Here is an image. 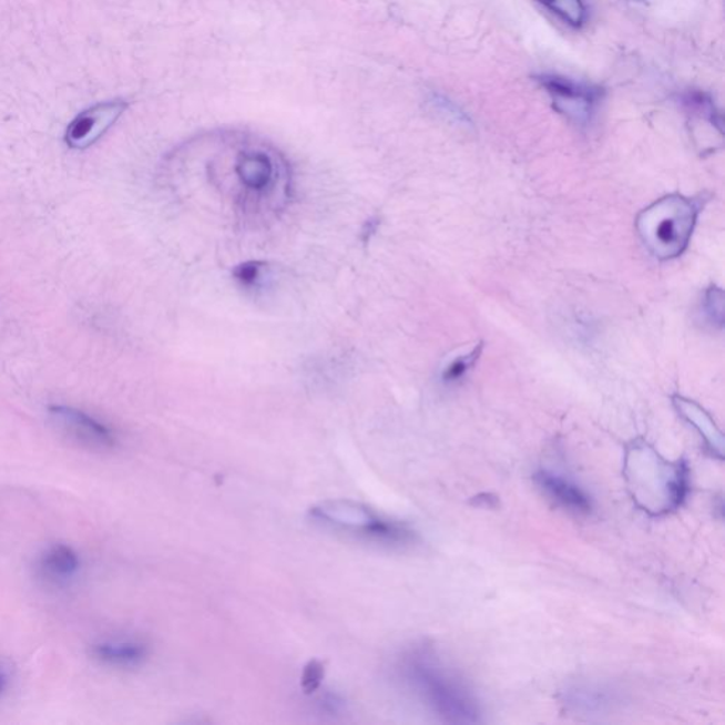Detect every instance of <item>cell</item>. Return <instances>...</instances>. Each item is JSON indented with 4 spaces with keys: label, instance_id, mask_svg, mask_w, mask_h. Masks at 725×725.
Here are the masks:
<instances>
[{
    "label": "cell",
    "instance_id": "obj_15",
    "mask_svg": "<svg viewBox=\"0 0 725 725\" xmlns=\"http://www.w3.org/2000/svg\"><path fill=\"white\" fill-rule=\"evenodd\" d=\"M481 351L482 345H478L477 347H473L472 350H469L468 354L457 356L456 359L449 361V365L442 372L443 381L453 382L462 379V377L472 369L474 362L478 361Z\"/></svg>",
    "mask_w": 725,
    "mask_h": 725
},
{
    "label": "cell",
    "instance_id": "obj_18",
    "mask_svg": "<svg viewBox=\"0 0 725 725\" xmlns=\"http://www.w3.org/2000/svg\"><path fill=\"white\" fill-rule=\"evenodd\" d=\"M707 310L712 315V319L717 321L718 325H723L724 316V303H723V290L713 288L707 293Z\"/></svg>",
    "mask_w": 725,
    "mask_h": 725
},
{
    "label": "cell",
    "instance_id": "obj_10",
    "mask_svg": "<svg viewBox=\"0 0 725 725\" xmlns=\"http://www.w3.org/2000/svg\"><path fill=\"white\" fill-rule=\"evenodd\" d=\"M535 482L548 492L551 498L563 504L564 508L576 513H590L592 503L589 494L569 479L560 477L554 472L540 471L535 473Z\"/></svg>",
    "mask_w": 725,
    "mask_h": 725
},
{
    "label": "cell",
    "instance_id": "obj_6",
    "mask_svg": "<svg viewBox=\"0 0 725 725\" xmlns=\"http://www.w3.org/2000/svg\"><path fill=\"white\" fill-rule=\"evenodd\" d=\"M49 417L55 430L81 447L110 449L115 446L114 431L90 413L68 406H51Z\"/></svg>",
    "mask_w": 725,
    "mask_h": 725
},
{
    "label": "cell",
    "instance_id": "obj_7",
    "mask_svg": "<svg viewBox=\"0 0 725 725\" xmlns=\"http://www.w3.org/2000/svg\"><path fill=\"white\" fill-rule=\"evenodd\" d=\"M539 81L548 90L560 114L581 125L591 120L601 96L599 89L560 75H541Z\"/></svg>",
    "mask_w": 725,
    "mask_h": 725
},
{
    "label": "cell",
    "instance_id": "obj_9",
    "mask_svg": "<svg viewBox=\"0 0 725 725\" xmlns=\"http://www.w3.org/2000/svg\"><path fill=\"white\" fill-rule=\"evenodd\" d=\"M80 566L79 554L65 544L50 545L38 563L40 576L53 585L69 584L79 574Z\"/></svg>",
    "mask_w": 725,
    "mask_h": 725
},
{
    "label": "cell",
    "instance_id": "obj_16",
    "mask_svg": "<svg viewBox=\"0 0 725 725\" xmlns=\"http://www.w3.org/2000/svg\"><path fill=\"white\" fill-rule=\"evenodd\" d=\"M324 677V663L319 661H310L304 668L303 677H300V686H303V691L306 694H313L318 691Z\"/></svg>",
    "mask_w": 725,
    "mask_h": 725
},
{
    "label": "cell",
    "instance_id": "obj_13",
    "mask_svg": "<svg viewBox=\"0 0 725 725\" xmlns=\"http://www.w3.org/2000/svg\"><path fill=\"white\" fill-rule=\"evenodd\" d=\"M538 2L573 28H580L585 22L586 8L582 0H538Z\"/></svg>",
    "mask_w": 725,
    "mask_h": 725
},
{
    "label": "cell",
    "instance_id": "obj_17",
    "mask_svg": "<svg viewBox=\"0 0 725 725\" xmlns=\"http://www.w3.org/2000/svg\"><path fill=\"white\" fill-rule=\"evenodd\" d=\"M606 694L600 691H591V688H585V691H576L573 694V704L576 707L586 709V712H595V709H601L604 704H606Z\"/></svg>",
    "mask_w": 725,
    "mask_h": 725
},
{
    "label": "cell",
    "instance_id": "obj_14",
    "mask_svg": "<svg viewBox=\"0 0 725 725\" xmlns=\"http://www.w3.org/2000/svg\"><path fill=\"white\" fill-rule=\"evenodd\" d=\"M268 264L263 262H247L237 265L233 270V277L243 288H258L262 285Z\"/></svg>",
    "mask_w": 725,
    "mask_h": 725
},
{
    "label": "cell",
    "instance_id": "obj_11",
    "mask_svg": "<svg viewBox=\"0 0 725 725\" xmlns=\"http://www.w3.org/2000/svg\"><path fill=\"white\" fill-rule=\"evenodd\" d=\"M93 656L102 665L112 667H134L147 656L144 643L135 641H106L93 647Z\"/></svg>",
    "mask_w": 725,
    "mask_h": 725
},
{
    "label": "cell",
    "instance_id": "obj_4",
    "mask_svg": "<svg viewBox=\"0 0 725 725\" xmlns=\"http://www.w3.org/2000/svg\"><path fill=\"white\" fill-rule=\"evenodd\" d=\"M698 206L682 194L658 198L636 218L637 234L658 259L677 258L686 252L696 227Z\"/></svg>",
    "mask_w": 725,
    "mask_h": 725
},
{
    "label": "cell",
    "instance_id": "obj_3",
    "mask_svg": "<svg viewBox=\"0 0 725 725\" xmlns=\"http://www.w3.org/2000/svg\"><path fill=\"white\" fill-rule=\"evenodd\" d=\"M625 474L633 500L647 513L673 512L687 497V463L667 462L645 441L633 442L627 448Z\"/></svg>",
    "mask_w": 725,
    "mask_h": 725
},
{
    "label": "cell",
    "instance_id": "obj_20",
    "mask_svg": "<svg viewBox=\"0 0 725 725\" xmlns=\"http://www.w3.org/2000/svg\"><path fill=\"white\" fill-rule=\"evenodd\" d=\"M7 684H8L7 675H4L3 672H0V694L3 693L4 688H7Z\"/></svg>",
    "mask_w": 725,
    "mask_h": 725
},
{
    "label": "cell",
    "instance_id": "obj_8",
    "mask_svg": "<svg viewBox=\"0 0 725 725\" xmlns=\"http://www.w3.org/2000/svg\"><path fill=\"white\" fill-rule=\"evenodd\" d=\"M124 101L100 102L76 115L65 132L71 150L83 151L93 146L116 124L126 111Z\"/></svg>",
    "mask_w": 725,
    "mask_h": 725
},
{
    "label": "cell",
    "instance_id": "obj_1",
    "mask_svg": "<svg viewBox=\"0 0 725 725\" xmlns=\"http://www.w3.org/2000/svg\"><path fill=\"white\" fill-rule=\"evenodd\" d=\"M237 211L245 216L277 212L287 201L289 171L278 152L267 146H237L228 157Z\"/></svg>",
    "mask_w": 725,
    "mask_h": 725
},
{
    "label": "cell",
    "instance_id": "obj_12",
    "mask_svg": "<svg viewBox=\"0 0 725 725\" xmlns=\"http://www.w3.org/2000/svg\"><path fill=\"white\" fill-rule=\"evenodd\" d=\"M673 402H675V407L677 408V411L681 412V416L686 418V420L702 433L709 451H712L714 456L723 458L724 439L722 432H719L716 427V423L712 420V417H709L701 406H697L696 402L686 400V398L681 396L673 397Z\"/></svg>",
    "mask_w": 725,
    "mask_h": 725
},
{
    "label": "cell",
    "instance_id": "obj_5",
    "mask_svg": "<svg viewBox=\"0 0 725 725\" xmlns=\"http://www.w3.org/2000/svg\"><path fill=\"white\" fill-rule=\"evenodd\" d=\"M310 518L339 532L387 544H408L416 533L407 525L382 519L351 500H335L310 509Z\"/></svg>",
    "mask_w": 725,
    "mask_h": 725
},
{
    "label": "cell",
    "instance_id": "obj_2",
    "mask_svg": "<svg viewBox=\"0 0 725 725\" xmlns=\"http://www.w3.org/2000/svg\"><path fill=\"white\" fill-rule=\"evenodd\" d=\"M401 668L413 691L443 722L481 723V707L471 688L443 665L431 647H413L402 657Z\"/></svg>",
    "mask_w": 725,
    "mask_h": 725
},
{
    "label": "cell",
    "instance_id": "obj_19",
    "mask_svg": "<svg viewBox=\"0 0 725 725\" xmlns=\"http://www.w3.org/2000/svg\"><path fill=\"white\" fill-rule=\"evenodd\" d=\"M324 702L325 708L330 713H339L341 707H344V702H341L338 696H334V694L326 697Z\"/></svg>",
    "mask_w": 725,
    "mask_h": 725
}]
</instances>
